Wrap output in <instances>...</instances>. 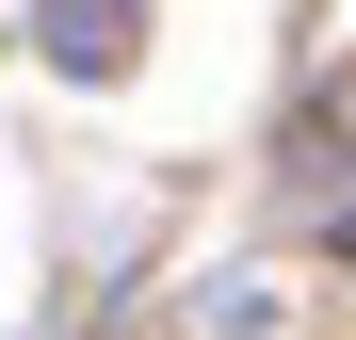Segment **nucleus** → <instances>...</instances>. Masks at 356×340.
<instances>
[{
    "label": "nucleus",
    "mask_w": 356,
    "mask_h": 340,
    "mask_svg": "<svg viewBox=\"0 0 356 340\" xmlns=\"http://www.w3.org/2000/svg\"><path fill=\"white\" fill-rule=\"evenodd\" d=\"M49 65H130V0H49Z\"/></svg>",
    "instance_id": "1"
}]
</instances>
